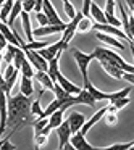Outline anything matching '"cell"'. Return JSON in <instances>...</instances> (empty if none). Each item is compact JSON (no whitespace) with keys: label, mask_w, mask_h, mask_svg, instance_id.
Here are the masks:
<instances>
[{"label":"cell","mask_w":134,"mask_h":150,"mask_svg":"<svg viewBox=\"0 0 134 150\" xmlns=\"http://www.w3.org/2000/svg\"><path fill=\"white\" fill-rule=\"evenodd\" d=\"M8 98V126L11 127H23L28 123V116L31 115V97L24 95L23 92Z\"/></svg>","instance_id":"obj_1"},{"label":"cell","mask_w":134,"mask_h":150,"mask_svg":"<svg viewBox=\"0 0 134 150\" xmlns=\"http://www.w3.org/2000/svg\"><path fill=\"white\" fill-rule=\"evenodd\" d=\"M71 53H73V57H74L76 63H78V68H79V71H81L82 81L87 82L89 81V73H87L89 71V65H91V62L95 58L94 52L92 53H84V52H81V50H78V49H73Z\"/></svg>","instance_id":"obj_2"},{"label":"cell","mask_w":134,"mask_h":150,"mask_svg":"<svg viewBox=\"0 0 134 150\" xmlns=\"http://www.w3.org/2000/svg\"><path fill=\"white\" fill-rule=\"evenodd\" d=\"M66 44L63 42L62 39L58 40V42H55V44H50V45H47V47H44V49H40V50H37V52L40 53V55L44 57V58L47 60V62H50V60H53L58 53H62V52H65V49H66Z\"/></svg>","instance_id":"obj_3"},{"label":"cell","mask_w":134,"mask_h":150,"mask_svg":"<svg viewBox=\"0 0 134 150\" xmlns=\"http://www.w3.org/2000/svg\"><path fill=\"white\" fill-rule=\"evenodd\" d=\"M82 16H84V13H82V11H78V15H76L73 20H69V23L66 24V29L62 33V34H63V36H62V40L66 44V45L71 42V39L74 37V34L78 33V24H79V21H81Z\"/></svg>","instance_id":"obj_4"},{"label":"cell","mask_w":134,"mask_h":150,"mask_svg":"<svg viewBox=\"0 0 134 150\" xmlns=\"http://www.w3.org/2000/svg\"><path fill=\"white\" fill-rule=\"evenodd\" d=\"M94 29L95 31H100V33H105V34H110V36H115L118 37L120 40H128L129 42V37L126 36L121 28H116V26H111V24H100V23H94Z\"/></svg>","instance_id":"obj_5"},{"label":"cell","mask_w":134,"mask_h":150,"mask_svg":"<svg viewBox=\"0 0 134 150\" xmlns=\"http://www.w3.org/2000/svg\"><path fill=\"white\" fill-rule=\"evenodd\" d=\"M57 134H58V140H60L58 149L63 150L66 144L71 140V136H73V131H71V126H69V121L68 120H65L58 127H57Z\"/></svg>","instance_id":"obj_6"},{"label":"cell","mask_w":134,"mask_h":150,"mask_svg":"<svg viewBox=\"0 0 134 150\" xmlns=\"http://www.w3.org/2000/svg\"><path fill=\"white\" fill-rule=\"evenodd\" d=\"M66 29V24H49V26H39L34 29V37H44L49 34H57V33H63Z\"/></svg>","instance_id":"obj_7"},{"label":"cell","mask_w":134,"mask_h":150,"mask_svg":"<svg viewBox=\"0 0 134 150\" xmlns=\"http://www.w3.org/2000/svg\"><path fill=\"white\" fill-rule=\"evenodd\" d=\"M69 142L73 144V147H74L76 150H97L95 147H92L91 144L86 140V136L81 132V131H78V132L73 134Z\"/></svg>","instance_id":"obj_8"},{"label":"cell","mask_w":134,"mask_h":150,"mask_svg":"<svg viewBox=\"0 0 134 150\" xmlns=\"http://www.w3.org/2000/svg\"><path fill=\"white\" fill-rule=\"evenodd\" d=\"M42 11L47 15V18H49V21H50V24H65L62 21V18L58 16V13H57V8L52 5V2L50 0H44V8H42Z\"/></svg>","instance_id":"obj_9"},{"label":"cell","mask_w":134,"mask_h":150,"mask_svg":"<svg viewBox=\"0 0 134 150\" xmlns=\"http://www.w3.org/2000/svg\"><path fill=\"white\" fill-rule=\"evenodd\" d=\"M95 37H97L100 42L107 44V45H110V47H115V49H118V50H124V44L115 36H110V34H105V33L97 31V33H95Z\"/></svg>","instance_id":"obj_10"},{"label":"cell","mask_w":134,"mask_h":150,"mask_svg":"<svg viewBox=\"0 0 134 150\" xmlns=\"http://www.w3.org/2000/svg\"><path fill=\"white\" fill-rule=\"evenodd\" d=\"M34 78H36V81L39 82L44 89H49V91L53 92V89H55V82H53V79L49 76V73H47V71H39V69H36Z\"/></svg>","instance_id":"obj_11"},{"label":"cell","mask_w":134,"mask_h":150,"mask_svg":"<svg viewBox=\"0 0 134 150\" xmlns=\"http://www.w3.org/2000/svg\"><path fill=\"white\" fill-rule=\"evenodd\" d=\"M68 121H69V126H71L73 134H74V132H78V131L82 129V126H84V123H86V116L82 113L73 111V113L68 116Z\"/></svg>","instance_id":"obj_12"},{"label":"cell","mask_w":134,"mask_h":150,"mask_svg":"<svg viewBox=\"0 0 134 150\" xmlns=\"http://www.w3.org/2000/svg\"><path fill=\"white\" fill-rule=\"evenodd\" d=\"M99 63L102 65V68H104V71L107 73V74H110L111 78H115V79H123V74H124V71L120 68V66H116V65H111V63L105 62V60H100Z\"/></svg>","instance_id":"obj_13"},{"label":"cell","mask_w":134,"mask_h":150,"mask_svg":"<svg viewBox=\"0 0 134 150\" xmlns=\"http://www.w3.org/2000/svg\"><path fill=\"white\" fill-rule=\"evenodd\" d=\"M57 82H58V84L62 86V87L65 89L66 92H69V94H73V95H78L79 92L82 91L81 87H78V86L73 84L71 81H68V79H66L65 76L62 74V73H58V76H57Z\"/></svg>","instance_id":"obj_14"},{"label":"cell","mask_w":134,"mask_h":150,"mask_svg":"<svg viewBox=\"0 0 134 150\" xmlns=\"http://www.w3.org/2000/svg\"><path fill=\"white\" fill-rule=\"evenodd\" d=\"M105 113H107V107H104V108H100V110H99V111H97V113H95V115H94V116H92V118H91V120H89V121H86V123H84V126H82V129H81V132H82V134H84V136H86V134H87V132H89V131H91V127H92V126H94V124H97V123H99V121H100V120H102V118H104V116H105Z\"/></svg>","instance_id":"obj_15"},{"label":"cell","mask_w":134,"mask_h":150,"mask_svg":"<svg viewBox=\"0 0 134 150\" xmlns=\"http://www.w3.org/2000/svg\"><path fill=\"white\" fill-rule=\"evenodd\" d=\"M21 23H23V29H24V33H26L28 42H33V40H36V37H34V29L31 28L29 13H28V11H24V10H23V13H21Z\"/></svg>","instance_id":"obj_16"},{"label":"cell","mask_w":134,"mask_h":150,"mask_svg":"<svg viewBox=\"0 0 134 150\" xmlns=\"http://www.w3.org/2000/svg\"><path fill=\"white\" fill-rule=\"evenodd\" d=\"M91 18L95 21V23H100V24H107V15H105V10H102L97 4L92 2L91 5Z\"/></svg>","instance_id":"obj_17"},{"label":"cell","mask_w":134,"mask_h":150,"mask_svg":"<svg viewBox=\"0 0 134 150\" xmlns=\"http://www.w3.org/2000/svg\"><path fill=\"white\" fill-rule=\"evenodd\" d=\"M84 87L87 89L89 92H91L92 97H94L97 102H100V100H110V92H102V91H99V89L95 87V86L92 84L91 81L84 82Z\"/></svg>","instance_id":"obj_18"},{"label":"cell","mask_w":134,"mask_h":150,"mask_svg":"<svg viewBox=\"0 0 134 150\" xmlns=\"http://www.w3.org/2000/svg\"><path fill=\"white\" fill-rule=\"evenodd\" d=\"M78 103H82V105H89V107H94L95 103H97V100H95L94 97H92V94L87 91L86 87H82V91L79 92L78 95Z\"/></svg>","instance_id":"obj_19"},{"label":"cell","mask_w":134,"mask_h":150,"mask_svg":"<svg viewBox=\"0 0 134 150\" xmlns=\"http://www.w3.org/2000/svg\"><path fill=\"white\" fill-rule=\"evenodd\" d=\"M20 92H23L24 95L31 97L34 92V87H33V79L28 78V76H23L21 74V82H20Z\"/></svg>","instance_id":"obj_20"},{"label":"cell","mask_w":134,"mask_h":150,"mask_svg":"<svg viewBox=\"0 0 134 150\" xmlns=\"http://www.w3.org/2000/svg\"><path fill=\"white\" fill-rule=\"evenodd\" d=\"M63 113H65V111H63L62 108H60V110H57V111H53V113L49 116V127L57 129V127H58L63 121H65V120H63Z\"/></svg>","instance_id":"obj_21"},{"label":"cell","mask_w":134,"mask_h":150,"mask_svg":"<svg viewBox=\"0 0 134 150\" xmlns=\"http://www.w3.org/2000/svg\"><path fill=\"white\" fill-rule=\"evenodd\" d=\"M15 2H16V0H7V2L2 4V8H0V20L4 21V23L8 21V16H10L11 10H13Z\"/></svg>","instance_id":"obj_22"},{"label":"cell","mask_w":134,"mask_h":150,"mask_svg":"<svg viewBox=\"0 0 134 150\" xmlns=\"http://www.w3.org/2000/svg\"><path fill=\"white\" fill-rule=\"evenodd\" d=\"M21 13H23V4H21L20 0H16V2H15V5H13V10H11L10 16H8V21H7L8 26L13 28L15 20H16L18 16H21Z\"/></svg>","instance_id":"obj_23"},{"label":"cell","mask_w":134,"mask_h":150,"mask_svg":"<svg viewBox=\"0 0 134 150\" xmlns=\"http://www.w3.org/2000/svg\"><path fill=\"white\" fill-rule=\"evenodd\" d=\"M91 29H94V21H92L91 16H82L81 21L78 24V33L84 34V33H89Z\"/></svg>","instance_id":"obj_24"},{"label":"cell","mask_w":134,"mask_h":150,"mask_svg":"<svg viewBox=\"0 0 134 150\" xmlns=\"http://www.w3.org/2000/svg\"><path fill=\"white\" fill-rule=\"evenodd\" d=\"M49 124V116H39L36 121L33 123V127H34V136L36 134H40L44 129H45V126Z\"/></svg>","instance_id":"obj_25"},{"label":"cell","mask_w":134,"mask_h":150,"mask_svg":"<svg viewBox=\"0 0 134 150\" xmlns=\"http://www.w3.org/2000/svg\"><path fill=\"white\" fill-rule=\"evenodd\" d=\"M42 94H44V91H40L39 98L34 100L33 105H31V115H33V116H44V111L45 110H42V107H40V97H42Z\"/></svg>","instance_id":"obj_26"},{"label":"cell","mask_w":134,"mask_h":150,"mask_svg":"<svg viewBox=\"0 0 134 150\" xmlns=\"http://www.w3.org/2000/svg\"><path fill=\"white\" fill-rule=\"evenodd\" d=\"M62 105H63V100H60V98H55V100L50 102L49 107L45 108V111H44V116H50L53 111L60 110V108H62Z\"/></svg>","instance_id":"obj_27"},{"label":"cell","mask_w":134,"mask_h":150,"mask_svg":"<svg viewBox=\"0 0 134 150\" xmlns=\"http://www.w3.org/2000/svg\"><path fill=\"white\" fill-rule=\"evenodd\" d=\"M21 74L23 76H28V78H34V74H36V71H34V66L33 63L29 62V60H24L23 66H21Z\"/></svg>","instance_id":"obj_28"},{"label":"cell","mask_w":134,"mask_h":150,"mask_svg":"<svg viewBox=\"0 0 134 150\" xmlns=\"http://www.w3.org/2000/svg\"><path fill=\"white\" fill-rule=\"evenodd\" d=\"M63 8H65V15L68 16V20H73V18L78 15L76 8L73 7V4L69 2V0H63Z\"/></svg>","instance_id":"obj_29"},{"label":"cell","mask_w":134,"mask_h":150,"mask_svg":"<svg viewBox=\"0 0 134 150\" xmlns=\"http://www.w3.org/2000/svg\"><path fill=\"white\" fill-rule=\"evenodd\" d=\"M133 147H134V142H128V144H115V145L102 147L100 150H129Z\"/></svg>","instance_id":"obj_30"},{"label":"cell","mask_w":134,"mask_h":150,"mask_svg":"<svg viewBox=\"0 0 134 150\" xmlns=\"http://www.w3.org/2000/svg\"><path fill=\"white\" fill-rule=\"evenodd\" d=\"M104 120H105V123H107L108 126H115V124L118 123V113H115V111H108V108H107V113H105Z\"/></svg>","instance_id":"obj_31"},{"label":"cell","mask_w":134,"mask_h":150,"mask_svg":"<svg viewBox=\"0 0 134 150\" xmlns=\"http://www.w3.org/2000/svg\"><path fill=\"white\" fill-rule=\"evenodd\" d=\"M47 139H49V134H45V132L36 134V136H34V142H36V149H40V147H44V145H45Z\"/></svg>","instance_id":"obj_32"},{"label":"cell","mask_w":134,"mask_h":150,"mask_svg":"<svg viewBox=\"0 0 134 150\" xmlns=\"http://www.w3.org/2000/svg\"><path fill=\"white\" fill-rule=\"evenodd\" d=\"M53 94H55V98H60V100H63V98H66L69 95V92H66L65 89L62 87V86L58 84V82H55V89H53Z\"/></svg>","instance_id":"obj_33"},{"label":"cell","mask_w":134,"mask_h":150,"mask_svg":"<svg viewBox=\"0 0 134 150\" xmlns=\"http://www.w3.org/2000/svg\"><path fill=\"white\" fill-rule=\"evenodd\" d=\"M36 20H37V23H39V26H49V24H50L49 18H47V15L44 13V11L36 13Z\"/></svg>","instance_id":"obj_34"},{"label":"cell","mask_w":134,"mask_h":150,"mask_svg":"<svg viewBox=\"0 0 134 150\" xmlns=\"http://www.w3.org/2000/svg\"><path fill=\"white\" fill-rule=\"evenodd\" d=\"M111 105H115V107L118 108V110H121V108H124L128 103H129V98L128 97H123V98H116V100H113V102H110Z\"/></svg>","instance_id":"obj_35"},{"label":"cell","mask_w":134,"mask_h":150,"mask_svg":"<svg viewBox=\"0 0 134 150\" xmlns=\"http://www.w3.org/2000/svg\"><path fill=\"white\" fill-rule=\"evenodd\" d=\"M115 7H116V0H107L105 15H115Z\"/></svg>","instance_id":"obj_36"},{"label":"cell","mask_w":134,"mask_h":150,"mask_svg":"<svg viewBox=\"0 0 134 150\" xmlns=\"http://www.w3.org/2000/svg\"><path fill=\"white\" fill-rule=\"evenodd\" d=\"M91 5H92V0H82L81 11L84 13V16H91Z\"/></svg>","instance_id":"obj_37"},{"label":"cell","mask_w":134,"mask_h":150,"mask_svg":"<svg viewBox=\"0 0 134 150\" xmlns=\"http://www.w3.org/2000/svg\"><path fill=\"white\" fill-rule=\"evenodd\" d=\"M34 8H36V0H28V2H24V4H23V10L28 11V13L34 11Z\"/></svg>","instance_id":"obj_38"},{"label":"cell","mask_w":134,"mask_h":150,"mask_svg":"<svg viewBox=\"0 0 134 150\" xmlns=\"http://www.w3.org/2000/svg\"><path fill=\"white\" fill-rule=\"evenodd\" d=\"M123 79H126L129 84L134 86V73H124V74H123Z\"/></svg>","instance_id":"obj_39"},{"label":"cell","mask_w":134,"mask_h":150,"mask_svg":"<svg viewBox=\"0 0 134 150\" xmlns=\"http://www.w3.org/2000/svg\"><path fill=\"white\" fill-rule=\"evenodd\" d=\"M124 2H126L128 8H129V13L134 16V0H124Z\"/></svg>","instance_id":"obj_40"},{"label":"cell","mask_w":134,"mask_h":150,"mask_svg":"<svg viewBox=\"0 0 134 150\" xmlns=\"http://www.w3.org/2000/svg\"><path fill=\"white\" fill-rule=\"evenodd\" d=\"M129 47H131V52H133V57H134V44L131 42V44H129Z\"/></svg>","instance_id":"obj_41"},{"label":"cell","mask_w":134,"mask_h":150,"mask_svg":"<svg viewBox=\"0 0 134 150\" xmlns=\"http://www.w3.org/2000/svg\"><path fill=\"white\" fill-rule=\"evenodd\" d=\"M20 2H21V4H24V2H28V0H20Z\"/></svg>","instance_id":"obj_42"},{"label":"cell","mask_w":134,"mask_h":150,"mask_svg":"<svg viewBox=\"0 0 134 150\" xmlns=\"http://www.w3.org/2000/svg\"><path fill=\"white\" fill-rule=\"evenodd\" d=\"M133 149H134V147H133Z\"/></svg>","instance_id":"obj_43"}]
</instances>
